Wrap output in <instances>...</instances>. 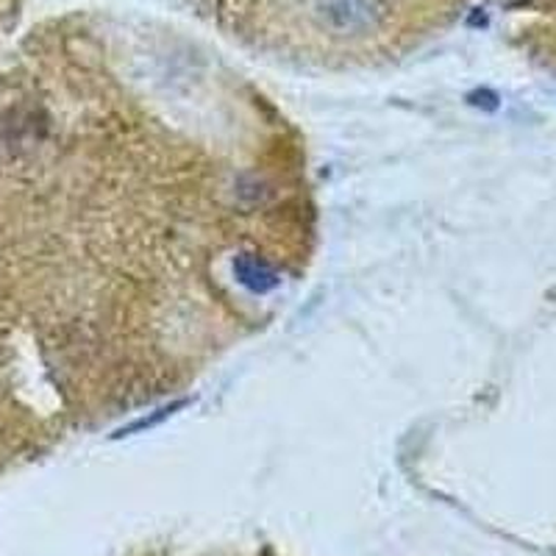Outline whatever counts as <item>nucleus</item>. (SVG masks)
Here are the masks:
<instances>
[{
  "label": "nucleus",
  "mask_w": 556,
  "mask_h": 556,
  "mask_svg": "<svg viewBox=\"0 0 556 556\" xmlns=\"http://www.w3.org/2000/svg\"><path fill=\"white\" fill-rule=\"evenodd\" d=\"M320 12L340 31H362L376 20L374 0H320Z\"/></svg>",
  "instance_id": "f257e3e1"
},
{
  "label": "nucleus",
  "mask_w": 556,
  "mask_h": 556,
  "mask_svg": "<svg viewBox=\"0 0 556 556\" xmlns=\"http://www.w3.org/2000/svg\"><path fill=\"white\" fill-rule=\"evenodd\" d=\"M235 270H237V276H240L242 285H248L251 290H256V292H265V290H270V287H276V276H273V270L260 260L242 256V260L235 265Z\"/></svg>",
  "instance_id": "f03ea898"
}]
</instances>
